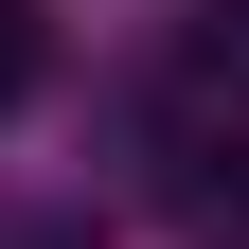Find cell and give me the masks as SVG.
Returning <instances> with one entry per match:
<instances>
[{
    "instance_id": "cell-1",
    "label": "cell",
    "mask_w": 249,
    "mask_h": 249,
    "mask_svg": "<svg viewBox=\"0 0 249 249\" xmlns=\"http://www.w3.org/2000/svg\"><path fill=\"white\" fill-rule=\"evenodd\" d=\"M178 213H196L213 249H249V142H196V178H178Z\"/></svg>"
},
{
    "instance_id": "cell-2",
    "label": "cell",
    "mask_w": 249,
    "mask_h": 249,
    "mask_svg": "<svg viewBox=\"0 0 249 249\" xmlns=\"http://www.w3.org/2000/svg\"><path fill=\"white\" fill-rule=\"evenodd\" d=\"M36 89V0H0V107Z\"/></svg>"
}]
</instances>
